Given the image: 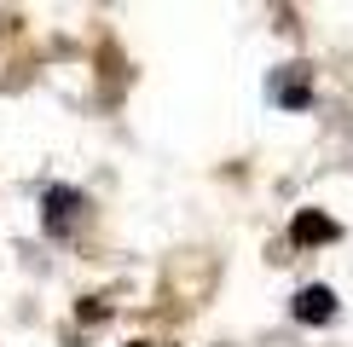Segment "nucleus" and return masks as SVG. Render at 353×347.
Masks as SVG:
<instances>
[{"label": "nucleus", "mask_w": 353, "mask_h": 347, "mask_svg": "<svg viewBox=\"0 0 353 347\" xmlns=\"http://www.w3.org/2000/svg\"><path fill=\"white\" fill-rule=\"evenodd\" d=\"M296 318H301V324H330V318H336V295L325 284H307L296 295Z\"/></svg>", "instance_id": "nucleus-1"}, {"label": "nucleus", "mask_w": 353, "mask_h": 347, "mask_svg": "<svg viewBox=\"0 0 353 347\" xmlns=\"http://www.w3.org/2000/svg\"><path fill=\"white\" fill-rule=\"evenodd\" d=\"M76 209H81V191L52 185V191H47V231H70V226H76Z\"/></svg>", "instance_id": "nucleus-2"}, {"label": "nucleus", "mask_w": 353, "mask_h": 347, "mask_svg": "<svg viewBox=\"0 0 353 347\" xmlns=\"http://www.w3.org/2000/svg\"><path fill=\"white\" fill-rule=\"evenodd\" d=\"M296 238H336V226H330V220H313V214H301V220H296Z\"/></svg>", "instance_id": "nucleus-3"}]
</instances>
